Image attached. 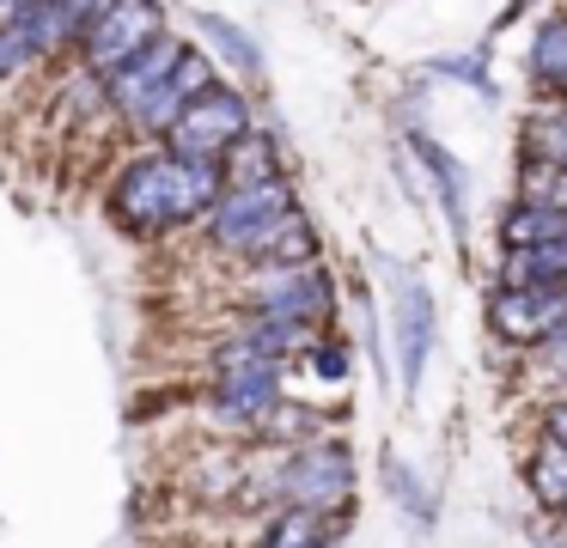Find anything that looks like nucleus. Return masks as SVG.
<instances>
[{
  "label": "nucleus",
  "mask_w": 567,
  "mask_h": 548,
  "mask_svg": "<svg viewBox=\"0 0 567 548\" xmlns=\"http://www.w3.org/2000/svg\"><path fill=\"white\" fill-rule=\"evenodd\" d=\"M220 195V170L196 165V158H172L165 146L128 158L116 170L111 195H104V214L116 219V231L128 238H159L172 226H196L202 214Z\"/></svg>",
  "instance_id": "nucleus-1"
},
{
  "label": "nucleus",
  "mask_w": 567,
  "mask_h": 548,
  "mask_svg": "<svg viewBox=\"0 0 567 548\" xmlns=\"http://www.w3.org/2000/svg\"><path fill=\"white\" fill-rule=\"evenodd\" d=\"M238 499L245 506H299V511H342L354 499V451L336 445V438H311L299 451H275L269 469H250L245 463V482H238Z\"/></svg>",
  "instance_id": "nucleus-2"
},
{
  "label": "nucleus",
  "mask_w": 567,
  "mask_h": 548,
  "mask_svg": "<svg viewBox=\"0 0 567 548\" xmlns=\"http://www.w3.org/2000/svg\"><path fill=\"white\" fill-rule=\"evenodd\" d=\"M281 378H287L281 360H262V353H250L238 335H226L220 348H214V384H208L214 421L233 426V433H250V426L281 402Z\"/></svg>",
  "instance_id": "nucleus-3"
},
{
  "label": "nucleus",
  "mask_w": 567,
  "mask_h": 548,
  "mask_svg": "<svg viewBox=\"0 0 567 548\" xmlns=\"http://www.w3.org/2000/svg\"><path fill=\"white\" fill-rule=\"evenodd\" d=\"M287 214H299V195H293V183H287V177H275V183H257V189H220V195H214V207L202 214V231H208L214 250L245 256V262H250L257 244L269 238Z\"/></svg>",
  "instance_id": "nucleus-4"
},
{
  "label": "nucleus",
  "mask_w": 567,
  "mask_h": 548,
  "mask_svg": "<svg viewBox=\"0 0 567 548\" xmlns=\"http://www.w3.org/2000/svg\"><path fill=\"white\" fill-rule=\"evenodd\" d=\"M238 134H250V104L233 92V85L214 80L208 92L189 97V104L165 122V153H172V158H196V165H214Z\"/></svg>",
  "instance_id": "nucleus-5"
},
{
  "label": "nucleus",
  "mask_w": 567,
  "mask_h": 548,
  "mask_svg": "<svg viewBox=\"0 0 567 548\" xmlns=\"http://www.w3.org/2000/svg\"><path fill=\"white\" fill-rule=\"evenodd\" d=\"M159 37H165L159 0H111V7L80 31V61H86L92 80H111L116 68H128V61L147 43H159Z\"/></svg>",
  "instance_id": "nucleus-6"
},
{
  "label": "nucleus",
  "mask_w": 567,
  "mask_h": 548,
  "mask_svg": "<svg viewBox=\"0 0 567 548\" xmlns=\"http://www.w3.org/2000/svg\"><path fill=\"white\" fill-rule=\"evenodd\" d=\"M245 311L250 317H275V323H299L318 329L336 311V287L318 262L306 268H262L257 280H245Z\"/></svg>",
  "instance_id": "nucleus-7"
},
{
  "label": "nucleus",
  "mask_w": 567,
  "mask_h": 548,
  "mask_svg": "<svg viewBox=\"0 0 567 548\" xmlns=\"http://www.w3.org/2000/svg\"><path fill=\"white\" fill-rule=\"evenodd\" d=\"M214 80H220V73H214V61L202 55V49H189V43H184V49H177L172 68H165L153 85H141V92L128 97V104L116 110V116L128 122V134H165V122H172L177 110L189 104V97L208 92Z\"/></svg>",
  "instance_id": "nucleus-8"
},
{
  "label": "nucleus",
  "mask_w": 567,
  "mask_h": 548,
  "mask_svg": "<svg viewBox=\"0 0 567 548\" xmlns=\"http://www.w3.org/2000/svg\"><path fill=\"white\" fill-rule=\"evenodd\" d=\"M567 323V292L549 287H494L488 299V329L506 341V348H537L543 335Z\"/></svg>",
  "instance_id": "nucleus-9"
},
{
  "label": "nucleus",
  "mask_w": 567,
  "mask_h": 548,
  "mask_svg": "<svg viewBox=\"0 0 567 548\" xmlns=\"http://www.w3.org/2000/svg\"><path fill=\"white\" fill-rule=\"evenodd\" d=\"M396 335H403V390H415L433 348V299L409 268L396 275Z\"/></svg>",
  "instance_id": "nucleus-10"
},
{
  "label": "nucleus",
  "mask_w": 567,
  "mask_h": 548,
  "mask_svg": "<svg viewBox=\"0 0 567 548\" xmlns=\"http://www.w3.org/2000/svg\"><path fill=\"white\" fill-rule=\"evenodd\" d=\"M214 170H220V189H257V183L281 177V153H275V141L262 128H250L214 158Z\"/></svg>",
  "instance_id": "nucleus-11"
},
{
  "label": "nucleus",
  "mask_w": 567,
  "mask_h": 548,
  "mask_svg": "<svg viewBox=\"0 0 567 548\" xmlns=\"http://www.w3.org/2000/svg\"><path fill=\"white\" fill-rule=\"evenodd\" d=\"M348 530V506L342 511H299V506H281L269 518L257 548H330L336 536Z\"/></svg>",
  "instance_id": "nucleus-12"
},
{
  "label": "nucleus",
  "mask_w": 567,
  "mask_h": 548,
  "mask_svg": "<svg viewBox=\"0 0 567 548\" xmlns=\"http://www.w3.org/2000/svg\"><path fill=\"white\" fill-rule=\"evenodd\" d=\"M525 68H530V85H537V92H549L555 104H567V12H549V19L537 24Z\"/></svg>",
  "instance_id": "nucleus-13"
},
{
  "label": "nucleus",
  "mask_w": 567,
  "mask_h": 548,
  "mask_svg": "<svg viewBox=\"0 0 567 548\" xmlns=\"http://www.w3.org/2000/svg\"><path fill=\"white\" fill-rule=\"evenodd\" d=\"M537 244H567V207L513 201L501 214V250H537Z\"/></svg>",
  "instance_id": "nucleus-14"
},
{
  "label": "nucleus",
  "mask_w": 567,
  "mask_h": 548,
  "mask_svg": "<svg viewBox=\"0 0 567 548\" xmlns=\"http://www.w3.org/2000/svg\"><path fill=\"white\" fill-rule=\"evenodd\" d=\"M501 287H549V292H567V244L501 250Z\"/></svg>",
  "instance_id": "nucleus-15"
},
{
  "label": "nucleus",
  "mask_w": 567,
  "mask_h": 548,
  "mask_svg": "<svg viewBox=\"0 0 567 548\" xmlns=\"http://www.w3.org/2000/svg\"><path fill=\"white\" fill-rule=\"evenodd\" d=\"M250 262H257V268H306V262H318V226L306 219V207H299V214H287L281 226L257 244V256H250Z\"/></svg>",
  "instance_id": "nucleus-16"
},
{
  "label": "nucleus",
  "mask_w": 567,
  "mask_h": 548,
  "mask_svg": "<svg viewBox=\"0 0 567 548\" xmlns=\"http://www.w3.org/2000/svg\"><path fill=\"white\" fill-rule=\"evenodd\" d=\"M250 438L269 445V451H299V445H311V438H323V414L318 409H293V402L281 396L257 426H250Z\"/></svg>",
  "instance_id": "nucleus-17"
},
{
  "label": "nucleus",
  "mask_w": 567,
  "mask_h": 548,
  "mask_svg": "<svg viewBox=\"0 0 567 548\" xmlns=\"http://www.w3.org/2000/svg\"><path fill=\"white\" fill-rule=\"evenodd\" d=\"M530 494L543 499L549 511H567V451L555 445V438H543L537 451H530Z\"/></svg>",
  "instance_id": "nucleus-18"
},
{
  "label": "nucleus",
  "mask_w": 567,
  "mask_h": 548,
  "mask_svg": "<svg viewBox=\"0 0 567 548\" xmlns=\"http://www.w3.org/2000/svg\"><path fill=\"white\" fill-rule=\"evenodd\" d=\"M525 158H543L567 177V104L561 110H537L525 128Z\"/></svg>",
  "instance_id": "nucleus-19"
},
{
  "label": "nucleus",
  "mask_w": 567,
  "mask_h": 548,
  "mask_svg": "<svg viewBox=\"0 0 567 548\" xmlns=\"http://www.w3.org/2000/svg\"><path fill=\"white\" fill-rule=\"evenodd\" d=\"M25 68H38V49H31L25 24H0V80H19Z\"/></svg>",
  "instance_id": "nucleus-20"
},
{
  "label": "nucleus",
  "mask_w": 567,
  "mask_h": 548,
  "mask_svg": "<svg viewBox=\"0 0 567 548\" xmlns=\"http://www.w3.org/2000/svg\"><path fill=\"white\" fill-rule=\"evenodd\" d=\"M530 372H543L549 384H567V323L530 348Z\"/></svg>",
  "instance_id": "nucleus-21"
},
{
  "label": "nucleus",
  "mask_w": 567,
  "mask_h": 548,
  "mask_svg": "<svg viewBox=\"0 0 567 548\" xmlns=\"http://www.w3.org/2000/svg\"><path fill=\"white\" fill-rule=\"evenodd\" d=\"M415 153L427 158L433 170H440V189H445V201H452V214H464V183H457V165H452V158H445L433 141H415Z\"/></svg>",
  "instance_id": "nucleus-22"
},
{
  "label": "nucleus",
  "mask_w": 567,
  "mask_h": 548,
  "mask_svg": "<svg viewBox=\"0 0 567 548\" xmlns=\"http://www.w3.org/2000/svg\"><path fill=\"white\" fill-rule=\"evenodd\" d=\"M202 31H208L214 43H220V49H226V55H233V61H238V68H245V73H257V49H250V43H245V37H238L233 24H226V19H202Z\"/></svg>",
  "instance_id": "nucleus-23"
},
{
  "label": "nucleus",
  "mask_w": 567,
  "mask_h": 548,
  "mask_svg": "<svg viewBox=\"0 0 567 548\" xmlns=\"http://www.w3.org/2000/svg\"><path fill=\"white\" fill-rule=\"evenodd\" d=\"M50 7H55V12H62V19H68V31H74V37H80V31H86V24H92V19H99V12H104V7H111V0H50Z\"/></svg>",
  "instance_id": "nucleus-24"
},
{
  "label": "nucleus",
  "mask_w": 567,
  "mask_h": 548,
  "mask_svg": "<svg viewBox=\"0 0 567 548\" xmlns=\"http://www.w3.org/2000/svg\"><path fill=\"white\" fill-rule=\"evenodd\" d=\"M306 365H311L318 378H330V384H336V378L348 372V353H342V348H318V341H311V348H306Z\"/></svg>",
  "instance_id": "nucleus-25"
},
{
  "label": "nucleus",
  "mask_w": 567,
  "mask_h": 548,
  "mask_svg": "<svg viewBox=\"0 0 567 548\" xmlns=\"http://www.w3.org/2000/svg\"><path fill=\"white\" fill-rule=\"evenodd\" d=\"M543 438H555V445L567 451V402H549V409H543Z\"/></svg>",
  "instance_id": "nucleus-26"
},
{
  "label": "nucleus",
  "mask_w": 567,
  "mask_h": 548,
  "mask_svg": "<svg viewBox=\"0 0 567 548\" xmlns=\"http://www.w3.org/2000/svg\"><path fill=\"white\" fill-rule=\"evenodd\" d=\"M31 7H38V0H0V24H13L19 12H31Z\"/></svg>",
  "instance_id": "nucleus-27"
},
{
  "label": "nucleus",
  "mask_w": 567,
  "mask_h": 548,
  "mask_svg": "<svg viewBox=\"0 0 567 548\" xmlns=\"http://www.w3.org/2000/svg\"><path fill=\"white\" fill-rule=\"evenodd\" d=\"M555 402H567V384H561V396H555Z\"/></svg>",
  "instance_id": "nucleus-28"
}]
</instances>
